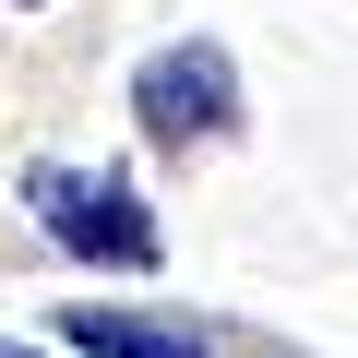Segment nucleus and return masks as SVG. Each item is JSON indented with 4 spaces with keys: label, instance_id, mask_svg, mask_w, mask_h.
<instances>
[{
    "label": "nucleus",
    "instance_id": "1",
    "mask_svg": "<svg viewBox=\"0 0 358 358\" xmlns=\"http://www.w3.org/2000/svg\"><path fill=\"white\" fill-rule=\"evenodd\" d=\"M24 215L72 251V263H120V275H155V215H143V192L120 167H60V155H36L24 167Z\"/></svg>",
    "mask_w": 358,
    "mask_h": 358
},
{
    "label": "nucleus",
    "instance_id": "2",
    "mask_svg": "<svg viewBox=\"0 0 358 358\" xmlns=\"http://www.w3.org/2000/svg\"><path fill=\"white\" fill-rule=\"evenodd\" d=\"M131 120H143V143H167V155L227 143V131H239V60H227L215 36L155 48V60L131 72Z\"/></svg>",
    "mask_w": 358,
    "mask_h": 358
},
{
    "label": "nucleus",
    "instance_id": "3",
    "mask_svg": "<svg viewBox=\"0 0 358 358\" xmlns=\"http://www.w3.org/2000/svg\"><path fill=\"white\" fill-rule=\"evenodd\" d=\"M60 346H84V358H215V334L203 322H167V310H60Z\"/></svg>",
    "mask_w": 358,
    "mask_h": 358
},
{
    "label": "nucleus",
    "instance_id": "4",
    "mask_svg": "<svg viewBox=\"0 0 358 358\" xmlns=\"http://www.w3.org/2000/svg\"><path fill=\"white\" fill-rule=\"evenodd\" d=\"M0 358H36V346H0Z\"/></svg>",
    "mask_w": 358,
    "mask_h": 358
},
{
    "label": "nucleus",
    "instance_id": "5",
    "mask_svg": "<svg viewBox=\"0 0 358 358\" xmlns=\"http://www.w3.org/2000/svg\"><path fill=\"white\" fill-rule=\"evenodd\" d=\"M24 13H36V0H24Z\"/></svg>",
    "mask_w": 358,
    "mask_h": 358
}]
</instances>
